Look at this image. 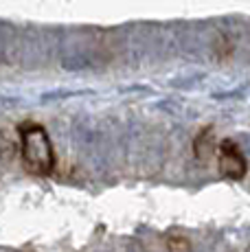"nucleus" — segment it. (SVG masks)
Here are the masks:
<instances>
[{
	"instance_id": "obj_1",
	"label": "nucleus",
	"mask_w": 250,
	"mask_h": 252,
	"mask_svg": "<svg viewBox=\"0 0 250 252\" xmlns=\"http://www.w3.org/2000/svg\"><path fill=\"white\" fill-rule=\"evenodd\" d=\"M20 154L29 173L49 176L55 169V152L46 129L37 123H29L20 127Z\"/></svg>"
},
{
	"instance_id": "obj_2",
	"label": "nucleus",
	"mask_w": 250,
	"mask_h": 252,
	"mask_svg": "<svg viewBox=\"0 0 250 252\" xmlns=\"http://www.w3.org/2000/svg\"><path fill=\"white\" fill-rule=\"evenodd\" d=\"M219 156H218V169L224 178L228 180H242L246 176L248 162L244 158V154L239 152V147L233 140H222L219 143Z\"/></svg>"
},
{
	"instance_id": "obj_3",
	"label": "nucleus",
	"mask_w": 250,
	"mask_h": 252,
	"mask_svg": "<svg viewBox=\"0 0 250 252\" xmlns=\"http://www.w3.org/2000/svg\"><path fill=\"white\" fill-rule=\"evenodd\" d=\"M18 152H20V136L13 129L2 127L0 129V160L11 162Z\"/></svg>"
},
{
	"instance_id": "obj_4",
	"label": "nucleus",
	"mask_w": 250,
	"mask_h": 252,
	"mask_svg": "<svg viewBox=\"0 0 250 252\" xmlns=\"http://www.w3.org/2000/svg\"><path fill=\"white\" fill-rule=\"evenodd\" d=\"M193 149H195V156H198L200 160H209V158L218 152L213 129H211V127L202 129V132L198 134V138H195V143H193Z\"/></svg>"
},
{
	"instance_id": "obj_5",
	"label": "nucleus",
	"mask_w": 250,
	"mask_h": 252,
	"mask_svg": "<svg viewBox=\"0 0 250 252\" xmlns=\"http://www.w3.org/2000/svg\"><path fill=\"white\" fill-rule=\"evenodd\" d=\"M167 248H169V252H189L191 244L187 237H169L167 239Z\"/></svg>"
}]
</instances>
